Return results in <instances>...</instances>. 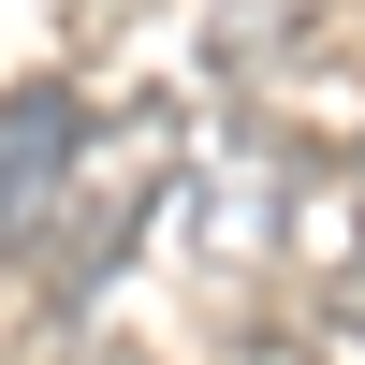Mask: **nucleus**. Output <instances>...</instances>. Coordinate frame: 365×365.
<instances>
[{
	"mask_svg": "<svg viewBox=\"0 0 365 365\" xmlns=\"http://www.w3.org/2000/svg\"><path fill=\"white\" fill-rule=\"evenodd\" d=\"M175 103H117L103 132H88V161H73V190H58V220H44V249H29V292L44 307H88V292L117 278V249H132L146 220H161V190H175Z\"/></svg>",
	"mask_w": 365,
	"mask_h": 365,
	"instance_id": "nucleus-1",
	"label": "nucleus"
},
{
	"mask_svg": "<svg viewBox=\"0 0 365 365\" xmlns=\"http://www.w3.org/2000/svg\"><path fill=\"white\" fill-rule=\"evenodd\" d=\"M58 29H73V0H58Z\"/></svg>",
	"mask_w": 365,
	"mask_h": 365,
	"instance_id": "nucleus-5",
	"label": "nucleus"
},
{
	"mask_svg": "<svg viewBox=\"0 0 365 365\" xmlns=\"http://www.w3.org/2000/svg\"><path fill=\"white\" fill-rule=\"evenodd\" d=\"M322 15H336V0H205V73L263 103L278 73H307V58H322Z\"/></svg>",
	"mask_w": 365,
	"mask_h": 365,
	"instance_id": "nucleus-3",
	"label": "nucleus"
},
{
	"mask_svg": "<svg viewBox=\"0 0 365 365\" xmlns=\"http://www.w3.org/2000/svg\"><path fill=\"white\" fill-rule=\"evenodd\" d=\"M220 365H307V336H292V307H278V322H249V336H234Z\"/></svg>",
	"mask_w": 365,
	"mask_h": 365,
	"instance_id": "nucleus-4",
	"label": "nucleus"
},
{
	"mask_svg": "<svg viewBox=\"0 0 365 365\" xmlns=\"http://www.w3.org/2000/svg\"><path fill=\"white\" fill-rule=\"evenodd\" d=\"M88 88L73 73H15L0 88V263L29 278V249H44V220H58V190H73V161H88Z\"/></svg>",
	"mask_w": 365,
	"mask_h": 365,
	"instance_id": "nucleus-2",
	"label": "nucleus"
}]
</instances>
